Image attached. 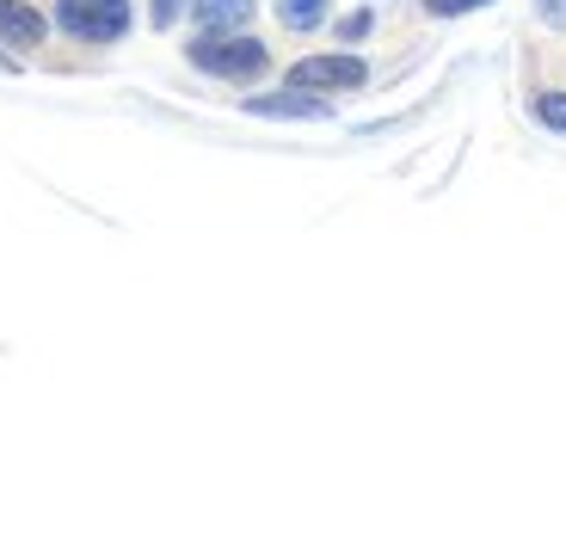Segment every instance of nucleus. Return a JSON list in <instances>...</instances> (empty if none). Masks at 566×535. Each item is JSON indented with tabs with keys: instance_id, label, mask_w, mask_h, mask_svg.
Returning <instances> with one entry per match:
<instances>
[{
	"instance_id": "f257e3e1",
	"label": "nucleus",
	"mask_w": 566,
	"mask_h": 535,
	"mask_svg": "<svg viewBox=\"0 0 566 535\" xmlns=\"http://www.w3.org/2000/svg\"><path fill=\"white\" fill-rule=\"evenodd\" d=\"M185 62L198 74H216V81H259L271 69V43H259L253 31H198V38L185 43Z\"/></svg>"
},
{
	"instance_id": "f03ea898",
	"label": "nucleus",
	"mask_w": 566,
	"mask_h": 535,
	"mask_svg": "<svg viewBox=\"0 0 566 535\" xmlns=\"http://www.w3.org/2000/svg\"><path fill=\"white\" fill-rule=\"evenodd\" d=\"M56 25L74 43H117L129 38L136 13H129V0H56Z\"/></svg>"
},
{
	"instance_id": "7ed1b4c3",
	"label": "nucleus",
	"mask_w": 566,
	"mask_h": 535,
	"mask_svg": "<svg viewBox=\"0 0 566 535\" xmlns=\"http://www.w3.org/2000/svg\"><path fill=\"white\" fill-rule=\"evenodd\" d=\"M364 81H369V69H364V56H352V50L302 56V62H290V74H283V86H302V93H357Z\"/></svg>"
},
{
	"instance_id": "20e7f679",
	"label": "nucleus",
	"mask_w": 566,
	"mask_h": 535,
	"mask_svg": "<svg viewBox=\"0 0 566 535\" xmlns=\"http://www.w3.org/2000/svg\"><path fill=\"white\" fill-rule=\"evenodd\" d=\"M247 112L253 117H302V124H321V117H333V105L314 99V93H302V86H283V93H253Z\"/></svg>"
},
{
	"instance_id": "39448f33",
	"label": "nucleus",
	"mask_w": 566,
	"mask_h": 535,
	"mask_svg": "<svg viewBox=\"0 0 566 535\" xmlns=\"http://www.w3.org/2000/svg\"><path fill=\"white\" fill-rule=\"evenodd\" d=\"M50 19L31 7V0H0V43H13V50H38Z\"/></svg>"
},
{
	"instance_id": "423d86ee",
	"label": "nucleus",
	"mask_w": 566,
	"mask_h": 535,
	"mask_svg": "<svg viewBox=\"0 0 566 535\" xmlns=\"http://www.w3.org/2000/svg\"><path fill=\"white\" fill-rule=\"evenodd\" d=\"M253 13H259V0H191L198 31H247Z\"/></svg>"
},
{
	"instance_id": "0eeeda50",
	"label": "nucleus",
	"mask_w": 566,
	"mask_h": 535,
	"mask_svg": "<svg viewBox=\"0 0 566 535\" xmlns=\"http://www.w3.org/2000/svg\"><path fill=\"white\" fill-rule=\"evenodd\" d=\"M326 19H333V0H277L283 31H321Z\"/></svg>"
},
{
	"instance_id": "6e6552de",
	"label": "nucleus",
	"mask_w": 566,
	"mask_h": 535,
	"mask_svg": "<svg viewBox=\"0 0 566 535\" xmlns=\"http://www.w3.org/2000/svg\"><path fill=\"white\" fill-rule=\"evenodd\" d=\"M530 112H536V124H542V129L566 136V93H536V99H530Z\"/></svg>"
},
{
	"instance_id": "1a4fd4ad",
	"label": "nucleus",
	"mask_w": 566,
	"mask_h": 535,
	"mask_svg": "<svg viewBox=\"0 0 566 535\" xmlns=\"http://www.w3.org/2000/svg\"><path fill=\"white\" fill-rule=\"evenodd\" d=\"M369 31H376V13H369V7H357V13H345L339 25H333V38H339V43H364Z\"/></svg>"
},
{
	"instance_id": "9d476101",
	"label": "nucleus",
	"mask_w": 566,
	"mask_h": 535,
	"mask_svg": "<svg viewBox=\"0 0 566 535\" xmlns=\"http://www.w3.org/2000/svg\"><path fill=\"white\" fill-rule=\"evenodd\" d=\"M481 7H493V0H424L431 19H462V13H481Z\"/></svg>"
},
{
	"instance_id": "9b49d317",
	"label": "nucleus",
	"mask_w": 566,
	"mask_h": 535,
	"mask_svg": "<svg viewBox=\"0 0 566 535\" xmlns=\"http://www.w3.org/2000/svg\"><path fill=\"white\" fill-rule=\"evenodd\" d=\"M185 7H191V0H148V19H155V31H167L172 19L185 13Z\"/></svg>"
},
{
	"instance_id": "f8f14e48",
	"label": "nucleus",
	"mask_w": 566,
	"mask_h": 535,
	"mask_svg": "<svg viewBox=\"0 0 566 535\" xmlns=\"http://www.w3.org/2000/svg\"><path fill=\"white\" fill-rule=\"evenodd\" d=\"M536 19L554 31H566V0H536Z\"/></svg>"
}]
</instances>
